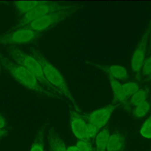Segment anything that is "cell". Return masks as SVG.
Here are the masks:
<instances>
[{
  "label": "cell",
  "mask_w": 151,
  "mask_h": 151,
  "mask_svg": "<svg viewBox=\"0 0 151 151\" xmlns=\"http://www.w3.org/2000/svg\"><path fill=\"white\" fill-rule=\"evenodd\" d=\"M0 61L4 68L17 82L38 96L66 101L65 99L46 89L37 77L27 68L1 53Z\"/></svg>",
  "instance_id": "obj_1"
},
{
  "label": "cell",
  "mask_w": 151,
  "mask_h": 151,
  "mask_svg": "<svg viewBox=\"0 0 151 151\" xmlns=\"http://www.w3.org/2000/svg\"><path fill=\"white\" fill-rule=\"evenodd\" d=\"M30 54L34 57L41 64L44 76L48 83L57 89L74 106L75 110L80 112L78 103L73 96L67 84L60 72L51 64L43 54L37 48H31Z\"/></svg>",
  "instance_id": "obj_2"
},
{
  "label": "cell",
  "mask_w": 151,
  "mask_h": 151,
  "mask_svg": "<svg viewBox=\"0 0 151 151\" xmlns=\"http://www.w3.org/2000/svg\"><path fill=\"white\" fill-rule=\"evenodd\" d=\"M7 52L12 61L23 66L32 73L46 89L66 99L57 89L48 83L44 76L41 64L34 57L15 46L8 48Z\"/></svg>",
  "instance_id": "obj_3"
},
{
  "label": "cell",
  "mask_w": 151,
  "mask_h": 151,
  "mask_svg": "<svg viewBox=\"0 0 151 151\" xmlns=\"http://www.w3.org/2000/svg\"><path fill=\"white\" fill-rule=\"evenodd\" d=\"M84 5L82 4H75L69 8L47 14L37 18L23 28L41 33L52 28L61 21L70 17L81 9Z\"/></svg>",
  "instance_id": "obj_4"
},
{
  "label": "cell",
  "mask_w": 151,
  "mask_h": 151,
  "mask_svg": "<svg viewBox=\"0 0 151 151\" xmlns=\"http://www.w3.org/2000/svg\"><path fill=\"white\" fill-rule=\"evenodd\" d=\"M74 4L52 1H40L32 9L22 16L11 30L23 28L44 15L69 8Z\"/></svg>",
  "instance_id": "obj_5"
},
{
  "label": "cell",
  "mask_w": 151,
  "mask_h": 151,
  "mask_svg": "<svg viewBox=\"0 0 151 151\" xmlns=\"http://www.w3.org/2000/svg\"><path fill=\"white\" fill-rule=\"evenodd\" d=\"M41 33L26 28H20L0 34V45L14 46L31 43L38 39Z\"/></svg>",
  "instance_id": "obj_6"
},
{
  "label": "cell",
  "mask_w": 151,
  "mask_h": 151,
  "mask_svg": "<svg viewBox=\"0 0 151 151\" xmlns=\"http://www.w3.org/2000/svg\"><path fill=\"white\" fill-rule=\"evenodd\" d=\"M120 105V104L115 102L94 110L88 114H85L83 117L85 120L88 122L87 123L93 124L100 129L107 124L113 112Z\"/></svg>",
  "instance_id": "obj_7"
},
{
  "label": "cell",
  "mask_w": 151,
  "mask_h": 151,
  "mask_svg": "<svg viewBox=\"0 0 151 151\" xmlns=\"http://www.w3.org/2000/svg\"><path fill=\"white\" fill-rule=\"evenodd\" d=\"M149 37V29L148 28L143 33L132 55L131 60L132 69L136 76L138 77L145 60V55Z\"/></svg>",
  "instance_id": "obj_8"
},
{
  "label": "cell",
  "mask_w": 151,
  "mask_h": 151,
  "mask_svg": "<svg viewBox=\"0 0 151 151\" xmlns=\"http://www.w3.org/2000/svg\"><path fill=\"white\" fill-rule=\"evenodd\" d=\"M69 119L71 130L74 135L79 139H86V127L87 122L78 111L70 109L69 110Z\"/></svg>",
  "instance_id": "obj_9"
},
{
  "label": "cell",
  "mask_w": 151,
  "mask_h": 151,
  "mask_svg": "<svg viewBox=\"0 0 151 151\" xmlns=\"http://www.w3.org/2000/svg\"><path fill=\"white\" fill-rule=\"evenodd\" d=\"M87 63L100 69L106 73L107 76L114 78L116 80H126L129 76L127 70L123 66L119 65H104L96 64L90 61H87Z\"/></svg>",
  "instance_id": "obj_10"
},
{
  "label": "cell",
  "mask_w": 151,
  "mask_h": 151,
  "mask_svg": "<svg viewBox=\"0 0 151 151\" xmlns=\"http://www.w3.org/2000/svg\"><path fill=\"white\" fill-rule=\"evenodd\" d=\"M47 134L50 151H66L65 143L54 127H48Z\"/></svg>",
  "instance_id": "obj_11"
},
{
  "label": "cell",
  "mask_w": 151,
  "mask_h": 151,
  "mask_svg": "<svg viewBox=\"0 0 151 151\" xmlns=\"http://www.w3.org/2000/svg\"><path fill=\"white\" fill-rule=\"evenodd\" d=\"M48 126V121L45 120L36 133L29 151H44L45 135Z\"/></svg>",
  "instance_id": "obj_12"
},
{
  "label": "cell",
  "mask_w": 151,
  "mask_h": 151,
  "mask_svg": "<svg viewBox=\"0 0 151 151\" xmlns=\"http://www.w3.org/2000/svg\"><path fill=\"white\" fill-rule=\"evenodd\" d=\"M125 145L124 136L119 133H114L110 136L106 150L107 151H123Z\"/></svg>",
  "instance_id": "obj_13"
},
{
  "label": "cell",
  "mask_w": 151,
  "mask_h": 151,
  "mask_svg": "<svg viewBox=\"0 0 151 151\" xmlns=\"http://www.w3.org/2000/svg\"><path fill=\"white\" fill-rule=\"evenodd\" d=\"M108 77L116 102L120 104L122 103H124L127 100V97L124 93L122 84L119 82L118 80L114 79V78L109 76Z\"/></svg>",
  "instance_id": "obj_14"
},
{
  "label": "cell",
  "mask_w": 151,
  "mask_h": 151,
  "mask_svg": "<svg viewBox=\"0 0 151 151\" xmlns=\"http://www.w3.org/2000/svg\"><path fill=\"white\" fill-rule=\"evenodd\" d=\"M110 136L107 129H104L97 134L95 139L96 151H106Z\"/></svg>",
  "instance_id": "obj_15"
},
{
  "label": "cell",
  "mask_w": 151,
  "mask_h": 151,
  "mask_svg": "<svg viewBox=\"0 0 151 151\" xmlns=\"http://www.w3.org/2000/svg\"><path fill=\"white\" fill-rule=\"evenodd\" d=\"M40 1H15V8L18 14L21 17L29 12L36 6Z\"/></svg>",
  "instance_id": "obj_16"
},
{
  "label": "cell",
  "mask_w": 151,
  "mask_h": 151,
  "mask_svg": "<svg viewBox=\"0 0 151 151\" xmlns=\"http://www.w3.org/2000/svg\"><path fill=\"white\" fill-rule=\"evenodd\" d=\"M150 109V103L146 100L136 106L133 111V115L137 118L145 116L149 112Z\"/></svg>",
  "instance_id": "obj_17"
},
{
  "label": "cell",
  "mask_w": 151,
  "mask_h": 151,
  "mask_svg": "<svg viewBox=\"0 0 151 151\" xmlns=\"http://www.w3.org/2000/svg\"><path fill=\"white\" fill-rule=\"evenodd\" d=\"M147 97V91L143 89H139L135 94H134L130 99V103L136 106L145 101Z\"/></svg>",
  "instance_id": "obj_18"
},
{
  "label": "cell",
  "mask_w": 151,
  "mask_h": 151,
  "mask_svg": "<svg viewBox=\"0 0 151 151\" xmlns=\"http://www.w3.org/2000/svg\"><path fill=\"white\" fill-rule=\"evenodd\" d=\"M122 86L124 93L127 97L132 96L139 90V87L138 84L132 81L125 83L122 84Z\"/></svg>",
  "instance_id": "obj_19"
},
{
  "label": "cell",
  "mask_w": 151,
  "mask_h": 151,
  "mask_svg": "<svg viewBox=\"0 0 151 151\" xmlns=\"http://www.w3.org/2000/svg\"><path fill=\"white\" fill-rule=\"evenodd\" d=\"M140 132L143 137L151 139V115L143 124Z\"/></svg>",
  "instance_id": "obj_20"
},
{
  "label": "cell",
  "mask_w": 151,
  "mask_h": 151,
  "mask_svg": "<svg viewBox=\"0 0 151 151\" xmlns=\"http://www.w3.org/2000/svg\"><path fill=\"white\" fill-rule=\"evenodd\" d=\"M141 71L147 80H151V55L145 60Z\"/></svg>",
  "instance_id": "obj_21"
},
{
  "label": "cell",
  "mask_w": 151,
  "mask_h": 151,
  "mask_svg": "<svg viewBox=\"0 0 151 151\" xmlns=\"http://www.w3.org/2000/svg\"><path fill=\"white\" fill-rule=\"evenodd\" d=\"M76 146L80 151H91L92 147L89 139H79L76 143Z\"/></svg>",
  "instance_id": "obj_22"
},
{
  "label": "cell",
  "mask_w": 151,
  "mask_h": 151,
  "mask_svg": "<svg viewBox=\"0 0 151 151\" xmlns=\"http://www.w3.org/2000/svg\"><path fill=\"white\" fill-rule=\"evenodd\" d=\"M99 130V129H97L93 124H92L90 123H87L86 127V132H85L86 139H89L90 138L94 137L98 133Z\"/></svg>",
  "instance_id": "obj_23"
},
{
  "label": "cell",
  "mask_w": 151,
  "mask_h": 151,
  "mask_svg": "<svg viewBox=\"0 0 151 151\" xmlns=\"http://www.w3.org/2000/svg\"><path fill=\"white\" fill-rule=\"evenodd\" d=\"M7 125V122L4 115L0 113V129H5Z\"/></svg>",
  "instance_id": "obj_24"
},
{
  "label": "cell",
  "mask_w": 151,
  "mask_h": 151,
  "mask_svg": "<svg viewBox=\"0 0 151 151\" xmlns=\"http://www.w3.org/2000/svg\"><path fill=\"white\" fill-rule=\"evenodd\" d=\"M8 133H9V130L6 128L0 129V139L5 137V136H6L8 134Z\"/></svg>",
  "instance_id": "obj_25"
},
{
  "label": "cell",
  "mask_w": 151,
  "mask_h": 151,
  "mask_svg": "<svg viewBox=\"0 0 151 151\" xmlns=\"http://www.w3.org/2000/svg\"><path fill=\"white\" fill-rule=\"evenodd\" d=\"M66 151H80V150L76 146H71L67 148Z\"/></svg>",
  "instance_id": "obj_26"
},
{
  "label": "cell",
  "mask_w": 151,
  "mask_h": 151,
  "mask_svg": "<svg viewBox=\"0 0 151 151\" xmlns=\"http://www.w3.org/2000/svg\"><path fill=\"white\" fill-rule=\"evenodd\" d=\"M149 37L150 38V41H151V23H150V27H149Z\"/></svg>",
  "instance_id": "obj_27"
},
{
  "label": "cell",
  "mask_w": 151,
  "mask_h": 151,
  "mask_svg": "<svg viewBox=\"0 0 151 151\" xmlns=\"http://www.w3.org/2000/svg\"><path fill=\"white\" fill-rule=\"evenodd\" d=\"M1 61H0V70H1Z\"/></svg>",
  "instance_id": "obj_28"
}]
</instances>
